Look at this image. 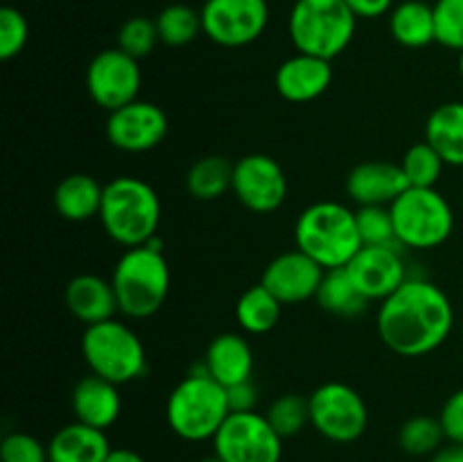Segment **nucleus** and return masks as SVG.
I'll use <instances>...</instances> for the list:
<instances>
[{
  "label": "nucleus",
  "mask_w": 463,
  "mask_h": 462,
  "mask_svg": "<svg viewBox=\"0 0 463 462\" xmlns=\"http://www.w3.org/2000/svg\"><path fill=\"white\" fill-rule=\"evenodd\" d=\"M461 333H463V320H461Z\"/></svg>",
  "instance_id": "a18cd8bd"
},
{
  "label": "nucleus",
  "mask_w": 463,
  "mask_h": 462,
  "mask_svg": "<svg viewBox=\"0 0 463 462\" xmlns=\"http://www.w3.org/2000/svg\"><path fill=\"white\" fill-rule=\"evenodd\" d=\"M229 415L226 388L208 376L203 367L179 380L165 403L167 426L185 442L213 439Z\"/></svg>",
  "instance_id": "39448f33"
},
{
  "label": "nucleus",
  "mask_w": 463,
  "mask_h": 462,
  "mask_svg": "<svg viewBox=\"0 0 463 462\" xmlns=\"http://www.w3.org/2000/svg\"><path fill=\"white\" fill-rule=\"evenodd\" d=\"M203 34L222 48H244L269 25L267 0H206L199 9Z\"/></svg>",
  "instance_id": "9b49d317"
},
{
  "label": "nucleus",
  "mask_w": 463,
  "mask_h": 462,
  "mask_svg": "<svg viewBox=\"0 0 463 462\" xmlns=\"http://www.w3.org/2000/svg\"><path fill=\"white\" fill-rule=\"evenodd\" d=\"M0 462H50L48 447L30 433H9L0 444Z\"/></svg>",
  "instance_id": "e433bc0d"
},
{
  "label": "nucleus",
  "mask_w": 463,
  "mask_h": 462,
  "mask_svg": "<svg viewBox=\"0 0 463 462\" xmlns=\"http://www.w3.org/2000/svg\"><path fill=\"white\" fill-rule=\"evenodd\" d=\"M161 43L156 21L145 16L127 18L118 30V48L134 59H145L154 53V48Z\"/></svg>",
  "instance_id": "72a5a7b5"
},
{
  "label": "nucleus",
  "mask_w": 463,
  "mask_h": 462,
  "mask_svg": "<svg viewBox=\"0 0 463 462\" xmlns=\"http://www.w3.org/2000/svg\"><path fill=\"white\" fill-rule=\"evenodd\" d=\"M283 303L262 284L251 285L240 294L235 303V320L240 329L249 335H265L279 324Z\"/></svg>",
  "instance_id": "a878e982"
},
{
  "label": "nucleus",
  "mask_w": 463,
  "mask_h": 462,
  "mask_svg": "<svg viewBox=\"0 0 463 462\" xmlns=\"http://www.w3.org/2000/svg\"><path fill=\"white\" fill-rule=\"evenodd\" d=\"M294 243L324 270L346 267L362 249L355 208L335 199L310 204L297 217Z\"/></svg>",
  "instance_id": "20e7f679"
},
{
  "label": "nucleus",
  "mask_w": 463,
  "mask_h": 462,
  "mask_svg": "<svg viewBox=\"0 0 463 462\" xmlns=\"http://www.w3.org/2000/svg\"><path fill=\"white\" fill-rule=\"evenodd\" d=\"M213 448L224 462H280L283 438L260 412H231L217 435Z\"/></svg>",
  "instance_id": "9d476101"
},
{
  "label": "nucleus",
  "mask_w": 463,
  "mask_h": 462,
  "mask_svg": "<svg viewBox=\"0 0 463 462\" xmlns=\"http://www.w3.org/2000/svg\"><path fill=\"white\" fill-rule=\"evenodd\" d=\"M439 421H441L448 442L463 444V388L446 399L439 412Z\"/></svg>",
  "instance_id": "4c0bfd02"
},
{
  "label": "nucleus",
  "mask_w": 463,
  "mask_h": 462,
  "mask_svg": "<svg viewBox=\"0 0 463 462\" xmlns=\"http://www.w3.org/2000/svg\"><path fill=\"white\" fill-rule=\"evenodd\" d=\"M202 367L224 388L251 380L253 349L240 333H220L211 340Z\"/></svg>",
  "instance_id": "412c9836"
},
{
  "label": "nucleus",
  "mask_w": 463,
  "mask_h": 462,
  "mask_svg": "<svg viewBox=\"0 0 463 462\" xmlns=\"http://www.w3.org/2000/svg\"><path fill=\"white\" fill-rule=\"evenodd\" d=\"M27 39H30V25L23 12H18L16 7L0 9V59L9 62L18 57L27 45Z\"/></svg>",
  "instance_id": "c9c22d12"
},
{
  "label": "nucleus",
  "mask_w": 463,
  "mask_h": 462,
  "mask_svg": "<svg viewBox=\"0 0 463 462\" xmlns=\"http://www.w3.org/2000/svg\"><path fill=\"white\" fill-rule=\"evenodd\" d=\"M233 161L217 154L199 159L185 175V188L199 202H213L229 193L233 186Z\"/></svg>",
  "instance_id": "bb28decb"
},
{
  "label": "nucleus",
  "mask_w": 463,
  "mask_h": 462,
  "mask_svg": "<svg viewBox=\"0 0 463 462\" xmlns=\"http://www.w3.org/2000/svg\"><path fill=\"white\" fill-rule=\"evenodd\" d=\"M459 75H461V80H463V53H459Z\"/></svg>",
  "instance_id": "c03bdc74"
},
{
  "label": "nucleus",
  "mask_w": 463,
  "mask_h": 462,
  "mask_svg": "<svg viewBox=\"0 0 463 462\" xmlns=\"http://www.w3.org/2000/svg\"><path fill=\"white\" fill-rule=\"evenodd\" d=\"M274 84L280 98L288 102H312L321 98L333 84V63L328 59L297 53L280 63Z\"/></svg>",
  "instance_id": "a211bd4d"
},
{
  "label": "nucleus",
  "mask_w": 463,
  "mask_h": 462,
  "mask_svg": "<svg viewBox=\"0 0 463 462\" xmlns=\"http://www.w3.org/2000/svg\"><path fill=\"white\" fill-rule=\"evenodd\" d=\"M324 274V267L312 261L307 254H303L301 249H289L267 263L260 284L283 306H297L317 297Z\"/></svg>",
  "instance_id": "dca6fc26"
},
{
  "label": "nucleus",
  "mask_w": 463,
  "mask_h": 462,
  "mask_svg": "<svg viewBox=\"0 0 463 462\" xmlns=\"http://www.w3.org/2000/svg\"><path fill=\"white\" fill-rule=\"evenodd\" d=\"M154 21H156L161 43L170 45V48H181V45L193 43L199 34H203L202 14L194 7H190V5H167L165 9L158 12Z\"/></svg>",
  "instance_id": "c85d7f7f"
},
{
  "label": "nucleus",
  "mask_w": 463,
  "mask_h": 462,
  "mask_svg": "<svg viewBox=\"0 0 463 462\" xmlns=\"http://www.w3.org/2000/svg\"><path fill=\"white\" fill-rule=\"evenodd\" d=\"M425 140L441 154L446 166L463 168V102L452 100L434 109L425 122Z\"/></svg>",
  "instance_id": "393cba45"
},
{
  "label": "nucleus",
  "mask_w": 463,
  "mask_h": 462,
  "mask_svg": "<svg viewBox=\"0 0 463 462\" xmlns=\"http://www.w3.org/2000/svg\"><path fill=\"white\" fill-rule=\"evenodd\" d=\"M81 356L90 374L102 376L116 385L143 379L147 371V351L129 324L107 320L86 326L81 333Z\"/></svg>",
  "instance_id": "0eeeda50"
},
{
  "label": "nucleus",
  "mask_w": 463,
  "mask_h": 462,
  "mask_svg": "<svg viewBox=\"0 0 463 462\" xmlns=\"http://www.w3.org/2000/svg\"><path fill=\"white\" fill-rule=\"evenodd\" d=\"M357 18H380L392 12L396 5L393 0H344Z\"/></svg>",
  "instance_id": "ea45409f"
},
{
  "label": "nucleus",
  "mask_w": 463,
  "mask_h": 462,
  "mask_svg": "<svg viewBox=\"0 0 463 462\" xmlns=\"http://www.w3.org/2000/svg\"><path fill=\"white\" fill-rule=\"evenodd\" d=\"M161 197L152 184L134 175L113 177L104 184L99 225L113 243L125 249L140 247L158 236Z\"/></svg>",
  "instance_id": "f03ea898"
},
{
  "label": "nucleus",
  "mask_w": 463,
  "mask_h": 462,
  "mask_svg": "<svg viewBox=\"0 0 463 462\" xmlns=\"http://www.w3.org/2000/svg\"><path fill=\"white\" fill-rule=\"evenodd\" d=\"M104 186L86 172L63 177L52 193V204L59 216L68 222H86L99 216Z\"/></svg>",
  "instance_id": "5701e85b"
},
{
  "label": "nucleus",
  "mask_w": 463,
  "mask_h": 462,
  "mask_svg": "<svg viewBox=\"0 0 463 462\" xmlns=\"http://www.w3.org/2000/svg\"><path fill=\"white\" fill-rule=\"evenodd\" d=\"M104 462H145V457L134 448H111Z\"/></svg>",
  "instance_id": "79ce46f5"
},
{
  "label": "nucleus",
  "mask_w": 463,
  "mask_h": 462,
  "mask_svg": "<svg viewBox=\"0 0 463 462\" xmlns=\"http://www.w3.org/2000/svg\"><path fill=\"white\" fill-rule=\"evenodd\" d=\"M410 188L401 163H357L346 177V193L357 207H392Z\"/></svg>",
  "instance_id": "f3484780"
},
{
  "label": "nucleus",
  "mask_w": 463,
  "mask_h": 462,
  "mask_svg": "<svg viewBox=\"0 0 463 462\" xmlns=\"http://www.w3.org/2000/svg\"><path fill=\"white\" fill-rule=\"evenodd\" d=\"M461 170H463V168H461Z\"/></svg>",
  "instance_id": "49530a36"
},
{
  "label": "nucleus",
  "mask_w": 463,
  "mask_h": 462,
  "mask_svg": "<svg viewBox=\"0 0 463 462\" xmlns=\"http://www.w3.org/2000/svg\"><path fill=\"white\" fill-rule=\"evenodd\" d=\"M357 229H360L362 245L375 247H402L396 238L392 208L389 207H357Z\"/></svg>",
  "instance_id": "473e14b6"
},
{
  "label": "nucleus",
  "mask_w": 463,
  "mask_h": 462,
  "mask_svg": "<svg viewBox=\"0 0 463 462\" xmlns=\"http://www.w3.org/2000/svg\"><path fill=\"white\" fill-rule=\"evenodd\" d=\"M167 113L149 100H134L107 118V139L120 152L143 154L158 148L167 136Z\"/></svg>",
  "instance_id": "4468645a"
},
{
  "label": "nucleus",
  "mask_w": 463,
  "mask_h": 462,
  "mask_svg": "<svg viewBox=\"0 0 463 462\" xmlns=\"http://www.w3.org/2000/svg\"><path fill=\"white\" fill-rule=\"evenodd\" d=\"M109 453L107 433L81 421L66 424L48 442L50 462H104Z\"/></svg>",
  "instance_id": "4be33fe9"
},
{
  "label": "nucleus",
  "mask_w": 463,
  "mask_h": 462,
  "mask_svg": "<svg viewBox=\"0 0 463 462\" xmlns=\"http://www.w3.org/2000/svg\"><path fill=\"white\" fill-rule=\"evenodd\" d=\"M63 302H66L68 313L84 326L113 320L116 313H120L111 279L107 281L104 276L89 274V272L72 276L68 281Z\"/></svg>",
  "instance_id": "6ab92c4d"
},
{
  "label": "nucleus",
  "mask_w": 463,
  "mask_h": 462,
  "mask_svg": "<svg viewBox=\"0 0 463 462\" xmlns=\"http://www.w3.org/2000/svg\"><path fill=\"white\" fill-rule=\"evenodd\" d=\"M199 462H224V460H222V457L217 456V453H213V456H208V457H202V460H199Z\"/></svg>",
  "instance_id": "37998d69"
},
{
  "label": "nucleus",
  "mask_w": 463,
  "mask_h": 462,
  "mask_svg": "<svg viewBox=\"0 0 463 462\" xmlns=\"http://www.w3.org/2000/svg\"><path fill=\"white\" fill-rule=\"evenodd\" d=\"M396 238L407 249H437L455 231V211L437 188H410L392 204Z\"/></svg>",
  "instance_id": "6e6552de"
},
{
  "label": "nucleus",
  "mask_w": 463,
  "mask_h": 462,
  "mask_svg": "<svg viewBox=\"0 0 463 462\" xmlns=\"http://www.w3.org/2000/svg\"><path fill=\"white\" fill-rule=\"evenodd\" d=\"M71 406L75 421L93 426V428L107 430L120 417V390H118L116 383L102 379V376L89 374L77 380L75 388H72Z\"/></svg>",
  "instance_id": "aec40b11"
},
{
  "label": "nucleus",
  "mask_w": 463,
  "mask_h": 462,
  "mask_svg": "<svg viewBox=\"0 0 463 462\" xmlns=\"http://www.w3.org/2000/svg\"><path fill=\"white\" fill-rule=\"evenodd\" d=\"M389 34L396 43L410 50L437 43L434 7L423 0H402L389 12Z\"/></svg>",
  "instance_id": "b1692460"
},
{
  "label": "nucleus",
  "mask_w": 463,
  "mask_h": 462,
  "mask_svg": "<svg viewBox=\"0 0 463 462\" xmlns=\"http://www.w3.org/2000/svg\"><path fill=\"white\" fill-rule=\"evenodd\" d=\"M265 415L280 438H294L310 424V399L303 394H280L269 403Z\"/></svg>",
  "instance_id": "2f4dec72"
},
{
  "label": "nucleus",
  "mask_w": 463,
  "mask_h": 462,
  "mask_svg": "<svg viewBox=\"0 0 463 462\" xmlns=\"http://www.w3.org/2000/svg\"><path fill=\"white\" fill-rule=\"evenodd\" d=\"M231 190L244 208L265 216V213H274L283 207L289 181L283 166L274 157L251 152L235 161Z\"/></svg>",
  "instance_id": "ddd939ff"
},
{
  "label": "nucleus",
  "mask_w": 463,
  "mask_h": 462,
  "mask_svg": "<svg viewBox=\"0 0 463 462\" xmlns=\"http://www.w3.org/2000/svg\"><path fill=\"white\" fill-rule=\"evenodd\" d=\"M360 18L344 0H297L288 32L297 53L333 62L351 45Z\"/></svg>",
  "instance_id": "423d86ee"
},
{
  "label": "nucleus",
  "mask_w": 463,
  "mask_h": 462,
  "mask_svg": "<svg viewBox=\"0 0 463 462\" xmlns=\"http://www.w3.org/2000/svg\"><path fill=\"white\" fill-rule=\"evenodd\" d=\"M398 163H401L402 172H405L407 184L414 186V188H437L439 179L443 175V168H446L441 154L428 140L411 145Z\"/></svg>",
  "instance_id": "7c9ffc66"
},
{
  "label": "nucleus",
  "mask_w": 463,
  "mask_h": 462,
  "mask_svg": "<svg viewBox=\"0 0 463 462\" xmlns=\"http://www.w3.org/2000/svg\"><path fill=\"white\" fill-rule=\"evenodd\" d=\"M317 303L324 311L333 313L337 317H357L369 308V299L362 297L360 290L348 276L346 267H337V270H326L324 281L317 293Z\"/></svg>",
  "instance_id": "cd10ccee"
},
{
  "label": "nucleus",
  "mask_w": 463,
  "mask_h": 462,
  "mask_svg": "<svg viewBox=\"0 0 463 462\" xmlns=\"http://www.w3.org/2000/svg\"><path fill=\"white\" fill-rule=\"evenodd\" d=\"M140 84V62L122 53L118 45L95 54L86 68V91L90 100L109 113L138 100Z\"/></svg>",
  "instance_id": "f8f14e48"
},
{
  "label": "nucleus",
  "mask_w": 463,
  "mask_h": 462,
  "mask_svg": "<svg viewBox=\"0 0 463 462\" xmlns=\"http://www.w3.org/2000/svg\"><path fill=\"white\" fill-rule=\"evenodd\" d=\"M375 322L384 347L402 358H420L450 338L455 306L437 284L410 276L392 297L380 302Z\"/></svg>",
  "instance_id": "f257e3e1"
},
{
  "label": "nucleus",
  "mask_w": 463,
  "mask_h": 462,
  "mask_svg": "<svg viewBox=\"0 0 463 462\" xmlns=\"http://www.w3.org/2000/svg\"><path fill=\"white\" fill-rule=\"evenodd\" d=\"M432 7L437 43L463 53V0H437Z\"/></svg>",
  "instance_id": "f704fd0d"
},
{
  "label": "nucleus",
  "mask_w": 463,
  "mask_h": 462,
  "mask_svg": "<svg viewBox=\"0 0 463 462\" xmlns=\"http://www.w3.org/2000/svg\"><path fill=\"white\" fill-rule=\"evenodd\" d=\"M430 462H463V444L448 442L430 457Z\"/></svg>",
  "instance_id": "a19ab883"
},
{
  "label": "nucleus",
  "mask_w": 463,
  "mask_h": 462,
  "mask_svg": "<svg viewBox=\"0 0 463 462\" xmlns=\"http://www.w3.org/2000/svg\"><path fill=\"white\" fill-rule=\"evenodd\" d=\"M346 272L362 297L369 302H384L410 279L402 247L362 245L360 252L346 265Z\"/></svg>",
  "instance_id": "2eb2a0df"
},
{
  "label": "nucleus",
  "mask_w": 463,
  "mask_h": 462,
  "mask_svg": "<svg viewBox=\"0 0 463 462\" xmlns=\"http://www.w3.org/2000/svg\"><path fill=\"white\" fill-rule=\"evenodd\" d=\"M310 426L337 444H351L369 426V408L362 394L342 380H328L310 394Z\"/></svg>",
  "instance_id": "1a4fd4ad"
},
{
  "label": "nucleus",
  "mask_w": 463,
  "mask_h": 462,
  "mask_svg": "<svg viewBox=\"0 0 463 462\" xmlns=\"http://www.w3.org/2000/svg\"><path fill=\"white\" fill-rule=\"evenodd\" d=\"M443 439H446V433L439 417L416 415L398 430V444L407 456H434L443 447Z\"/></svg>",
  "instance_id": "c756f323"
},
{
  "label": "nucleus",
  "mask_w": 463,
  "mask_h": 462,
  "mask_svg": "<svg viewBox=\"0 0 463 462\" xmlns=\"http://www.w3.org/2000/svg\"><path fill=\"white\" fill-rule=\"evenodd\" d=\"M226 399H229L231 412H251L256 410L258 388L253 385V380L231 385V388H226Z\"/></svg>",
  "instance_id": "58836bf2"
},
{
  "label": "nucleus",
  "mask_w": 463,
  "mask_h": 462,
  "mask_svg": "<svg viewBox=\"0 0 463 462\" xmlns=\"http://www.w3.org/2000/svg\"><path fill=\"white\" fill-rule=\"evenodd\" d=\"M118 311L129 320H145L158 313L170 294V265L156 238L140 247L125 249L111 274Z\"/></svg>",
  "instance_id": "7ed1b4c3"
}]
</instances>
